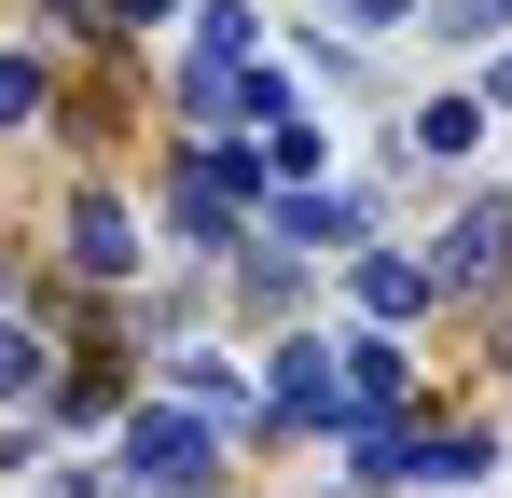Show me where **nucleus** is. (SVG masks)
<instances>
[{
    "label": "nucleus",
    "instance_id": "f257e3e1",
    "mask_svg": "<svg viewBox=\"0 0 512 498\" xmlns=\"http://www.w3.org/2000/svg\"><path fill=\"white\" fill-rule=\"evenodd\" d=\"M208 429H222V415H194V402H167V415H139V429H125V485H208Z\"/></svg>",
    "mask_w": 512,
    "mask_h": 498
},
{
    "label": "nucleus",
    "instance_id": "f03ea898",
    "mask_svg": "<svg viewBox=\"0 0 512 498\" xmlns=\"http://www.w3.org/2000/svg\"><path fill=\"white\" fill-rule=\"evenodd\" d=\"M277 415L291 429H360V388H346V346H277Z\"/></svg>",
    "mask_w": 512,
    "mask_h": 498
},
{
    "label": "nucleus",
    "instance_id": "7ed1b4c3",
    "mask_svg": "<svg viewBox=\"0 0 512 498\" xmlns=\"http://www.w3.org/2000/svg\"><path fill=\"white\" fill-rule=\"evenodd\" d=\"M429 277H443V291H499V277H512V194H485V208L443 236V263H429Z\"/></svg>",
    "mask_w": 512,
    "mask_h": 498
},
{
    "label": "nucleus",
    "instance_id": "20e7f679",
    "mask_svg": "<svg viewBox=\"0 0 512 498\" xmlns=\"http://www.w3.org/2000/svg\"><path fill=\"white\" fill-rule=\"evenodd\" d=\"M70 263H84V277H125V263H139V222H125L111 194H84V208H70Z\"/></svg>",
    "mask_w": 512,
    "mask_h": 498
},
{
    "label": "nucleus",
    "instance_id": "39448f33",
    "mask_svg": "<svg viewBox=\"0 0 512 498\" xmlns=\"http://www.w3.org/2000/svg\"><path fill=\"white\" fill-rule=\"evenodd\" d=\"M429 291H443V277H429L416 249H374V263H360V305H374V319H429Z\"/></svg>",
    "mask_w": 512,
    "mask_h": 498
},
{
    "label": "nucleus",
    "instance_id": "423d86ee",
    "mask_svg": "<svg viewBox=\"0 0 512 498\" xmlns=\"http://www.w3.org/2000/svg\"><path fill=\"white\" fill-rule=\"evenodd\" d=\"M485 471H499L485 429H429V443H416V485H485Z\"/></svg>",
    "mask_w": 512,
    "mask_h": 498
},
{
    "label": "nucleus",
    "instance_id": "0eeeda50",
    "mask_svg": "<svg viewBox=\"0 0 512 498\" xmlns=\"http://www.w3.org/2000/svg\"><path fill=\"white\" fill-rule=\"evenodd\" d=\"M402 374H416V360H402L388 332H346V388H360V415H374V402H402Z\"/></svg>",
    "mask_w": 512,
    "mask_h": 498
},
{
    "label": "nucleus",
    "instance_id": "6e6552de",
    "mask_svg": "<svg viewBox=\"0 0 512 498\" xmlns=\"http://www.w3.org/2000/svg\"><path fill=\"white\" fill-rule=\"evenodd\" d=\"M471 139H485V111H471V97H429V111H416V153H429V166H457Z\"/></svg>",
    "mask_w": 512,
    "mask_h": 498
},
{
    "label": "nucleus",
    "instance_id": "1a4fd4ad",
    "mask_svg": "<svg viewBox=\"0 0 512 498\" xmlns=\"http://www.w3.org/2000/svg\"><path fill=\"white\" fill-rule=\"evenodd\" d=\"M42 360H56L42 332H28V319H0V402H42Z\"/></svg>",
    "mask_w": 512,
    "mask_h": 498
},
{
    "label": "nucleus",
    "instance_id": "9d476101",
    "mask_svg": "<svg viewBox=\"0 0 512 498\" xmlns=\"http://www.w3.org/2000/svg\"><path fill=\"white\" fill-rule=\"evenodd\" d=\"M180 402L194 415H250V374L236 360H180Z\"/></svg>",
    "mask_w": 512,
    "mask_h": 498
},
{
    "label": "nucleus",
    "instance_id": "9b49d317",
    "mask_svg": "<svg viewBox=\"0 0 512 498\" xmlns=\"http://www.w3.org/2000/svg\"><path fill=\"white\" fill-rule=\"evenodd\" d=\"M194 28H208V42H194V56H222V70H236V56H250V42H263V14H250V0H208V14H194Z\"/></svg>",
    "mask_w": 512,
    "mask_h": 498
},
{
    "label": "nucleus",
    "instance_id": "f8f14e48",
    "mask_svg": "<svg viewBox=\"0 0 512 498\" xmlns=\"http://www.w3.org/2000/svg\"><path fill=\"white\" fill-rule=\"evenodd\" d=\"M512 0H429V42H499Z\"/></svg>",
    "mask_w": 512,
    "mask_h": 498
},
{
    "label": "nucleus",
    "instance_id": "ddd939ff",
    "mask_svg": "<svg viewBox=\"0 0 512 498\" xmlns=\"http://www.w3.org/2000/svg\"><path fill=\"white\" fill-rule=\"evenodd\" d=\"M28 111H42V70H28V56H0V125H28Z\"/></svg>",
    "mask_w": 512,
    "mask_h": 498
},
{
    "label": "nucleus",
    "instance_id": "4468645a",
    "mask_svg": "<svg viewBox=\"0 0 512 498\" xmlns=\"http://www.w3.org/2000/svg\"><path fill=\"white\" fill-rule=\"evenodd\" d=\"M333 14L346 28H402V0H333Z\"/></svg>",
    "mask_w": 512,
    "mask_h": 498
},
{
    "label": "nucleus",
    "instance_id": "2eb2a0df",
    "mask_svg": "<svg viewBox=\"0 0 512 498\" xmlns=\"http://www.w3.org/2000/svg\"><path fill=\"white\" fill-rule=\"evenodd\" d=\"M111 14H167V0H111Z\"/></svg>",
    "mask_w": 512,
    "mask_h": 498
},
{
    "label": "nucleus",
    "instance_id": "dca6fc26",
    "mask_svg": "<svg viewBox=\"0 0 512 498\" xmlns=\"http://www.w3.org/2000/svg\"><path fill=\"white\" fill-rule=\"evenodd\" d=\"M0 305H14V263H0Z\"/></svg>",
    "mask_w": 512,
    "mask_h": 498
},
{
    "label": "nucleus",
    "instance_id": "f3484780",
    "mask_svg": "<svg viewBox=\"0 0 512 498\" xmlns=\"http://www.w3.org/2000/svg\"><path fill=\"white\" fill-rule=\"evenodd\" d=\"M499 97H512V56H499Z\"/></svg>",
    "mask_w": 512,
    "mask_h": 498
}]
</instances>
